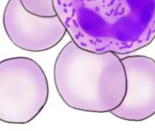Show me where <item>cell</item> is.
Instances as JSON below:
<instances>
[{
    "label": "cell",
    "instance_id": "obj_1",
    "mask_svg": "<svg viewBox=\"0 0 155 131\" xmlns=\"http://www.w3.org/2000/svg\"><path fill=\"white\" fill-rule=\"evenodd\" d=\"M56 15L78 46L127 55L155 39V0H53Z\"/></svg>",
    "mask_w": 155,
    "mask_h": 131
},
{
    "label": "cell",
    "instance_id": "obj_2",
    "mask_svg": "<svg viewBox=\"0 0 155 131\" xmlns=\"http://www.w3.org/2000/svg\"><path fill=\"white\" fill-rule=\"evenodd\" d=\"M54 80L64 103L85 112H110L126 93L125 69L117 54L86 50L72 40L55 61Z\"/></svg>",
    "mask_w": 155,
    "mask_h": 131
},
{
    "label": "cell",
    "instance_id": "obj_3",
    "mask_svg": "<svg viewBox=\"0 0 155 131\" xmlns=\"http://www.w3.org/2000/svg\"><path fill=\"white\" fill-rule=\"evenodd\" d=\"M48 94L47 76L38 62L25 56L0 61V121L29 123L45 107Z\"/></svg>",
    "mask_w": 155,
    "mask_h": 131
},
{
    "label": "cell",
    "instance_id": "obj_4",
    "mask_svg": "<svg viewBox=\"0 0 155 131\" xmlns=\"http://www.w3.org/2000/svg\"><path fill=\"white\" fill-rule=\"evenodd\" d=\"M3 26L10 41L29 52L49 50L59 44L67 34L57 15H34L25 9L20 0H8L3 14Z\"/></svg>",
    "mask_w": 155,
    "mask_h": 131
},
{
    "label": "cell",
    "instance_id": "obj_5",
    "mask_svg": "<svg viewBox=\"0 0 155 131\" xmlns=\"http://www.w3.org/2000/svg\"><path fill=\"white\" fill-rule=\"evenodd\" d=\"M126 74V93L110 113L122 120L141 122L155 115V60L142 55L121 58Z\"/></svg>",
    "mask_w": 155,
    "mask_h": 131
},
{
    "label": "cell",
    "instance_id": "obj_6",
    "mask_svg": "<svg viewBox=\"0 0 155 131\" xmlns=\"http://www.w3.org/2000/svg\"><path fill=\"white\" fill-rule=\"evenodd\" d=\"M25 9L39 17H53L56 15L53 0H20Z\"/></svg>",
    "mask_w": 155,
    "mask_h": 131
}]
</instances>
